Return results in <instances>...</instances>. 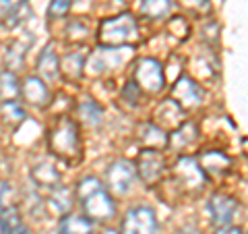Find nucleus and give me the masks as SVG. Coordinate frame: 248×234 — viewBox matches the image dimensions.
I'll return each mask as SVG.
<instances>
[{
  "label": "nucleus",
  "mask_w": 248,
  "mask_h": 234,
  "mask_svg": "<svg viewBox=\"0 0 248 234\" xmlns=\"http://www.w3.org/2000/svg\"><path fill=\"white\" fill-rule=\"evenodd\" d=\"M75 197L83 205L85 216L91 222H108L116 216V203L106 186L93 176H87L77 184Z\"/></svg>",
  "instance_id": "1"
},
{
  "label": "nucleus",
  "mask_w": 248,
  "mask_h": 234,
  "mask_svg": "<svg viewBox=\"0 0 248 234\" xmlns=\"http://www.w3.org/2000/svg\"><path fill=\"white\" fill-rule=\"evenodd\" d=\"M48 145H50V151L56 155L58 160L66 162V164L79 162L81 153H83L79 124L71 118H60L56 127L50 131Z\"/></svg>",
  "instance_id": "2"
},
{
  "label": "nucleus",
  "mask_w": 248,
  "mask_h": 234,
  "mask_svg": "<svg viewBox=\"0 0 248 234\" xmlns=\"http://www.w3.org/2000/svg\"><path fill=\"white\" fill-rule=\"evenodd\" d=\"M97 40L106 48H124L139 40V25L130 13H122L118 17L104 19L97 31Z\"/></svg>",
  "instance_id": "3"
},
{
  "label": "nucleus",
  "mask_w": 248,
  "mask_h": 234,
  "mask_svg": "<svg viewBox=\"0 0 248 234\" xmlns=\"http://www.w3.org/2000/svg\"><path fill=\"white\" fill-rule=\"evenodd\" d=\"M135 81L147 93H159L166 85L164 67L155 58H141L135 65Z\"/></svg>",
  "instance_id": "4"
},
{
  "label": "nucleus",
  "mask_w": 248,
  "mask_h": 234,
  "mask_svg": "<svg viewBox=\"0 0 248 234\" xmlns=\"http://www.w3.org/2000/svg\"><path fill=\"white\" fill-rule=\"evenodd\" d=\"M174 178L182 189L190 191V193H199L207 183V174L203 172V168L199 166V160L190 158V155H182V158L174 164Z\"/></svg>",
  "instance_id": "5"
},
{
  "label": "nucleus",
  "mask_w": 248,
  "mask_h": 234,
  "mask_svg": "<svg viewBox=\"0 0 248 234\" xmlns=\"http://www.w3.org/2000/svg\"><path fill=\"white\" fill-rule=\"evenodd\" d=\"M122 234H157V217L147 205L128 209L122 220Z\"/></svg>",
  "instance_id": "6"
},
{
  "label": "nucleus",
  "mask_w": 248,
  "mask_h": 234,
  "mask_svg": "<svg viewBox=\"0 0 248 234\" xmlns=\"http://www.w3.org/2000/svg\"><path fill=\"white\" fill-rule=\"evenodd\" d=\"M137 172L147 186H155L166 172V158L157 150H143L137 158Z\"/></svg>",
  "instance_id": "7"
},
{
  "label": "nucleus",
  "mask_w": 248,
  "mask_h": 234,
  "mask_svg": "<svg viewBox=\"0 0 248 234\" xmlns=\"http://www.w3.org/2000/svg\"><path fill=\"white\" fill-rule=\"evenodd\" d=\"M137 170L128 160H116L106 170V184L114 195H126L133 189Z\"/></svg>",
  "instance_id": "8"
},
{
  "label": "nucleus",
  "mask_w": 248,
  "mask_h": 234,
  "mask_svg": "<svg viewBox=\"0 0 248 234\" xmlns=\"http://www.w3.org/2000/svg\"><path fill=\"white\" fill-rule=\"evenodd\" d=\"M128 54H130V46H126V48H106V46H102L89 58V68H93L91 71L93 75L106 73L110 68H118L128 58Z\"/></svg>",
  "instance_id": "9"
},
{
  "label": "nucleus",
  "mask_w": 248,
  "mask_h": 234,
  "mask_svg": "<svg viewBox=\"0 0 248 234\" xmlns=\"http://www.w3.org/2000/svg\"><path fill=\"white\" fill-rule=\"evenodd\" d=\"M236 209H238V203L230 195L215 193V195H211V199H209V214H211V222L217 228L230 226L236 216Z\"/></svg>",
  "instance_id": "10"
},
{
  "label": "nucleus",
  "mask_w": 248,
  "mask_h": 234,
  "mask_svg": "<svg viewBox=\"0 0 248 234\" xmlns=\"http://www.w3.org/2000/svg\"><path fill=\"white\" fill-rule=\"evenodd\" d=\"M172 100L182 106V110H186V108H197L201 104V100H203V91H201V87L197 85L195 79H190V77L184 75L174 83Z\"/></svg>",
  "instance_id": "11"
},
{
  "label": "nucleus",
  "mask_w": 248,
  "mask_h": 234,
  "mask_svg": "<svg viewBox=\"0 0 248 234\" xmlns=\"http://www.w3.org/2000/svg\"><path fill=\"white\" fill-rule=\"evenodd\" d=\"M199 166L203 168V172L207 176H213V178H219V176H226L232 168V160L230 155H226L223 151H201L199 155Z\"/></svg>",
  "instance_id": "12"
},
{
  "label": "nucleus",
  "mask_w": 248,
  "mask_h": 234,
  "mask_svg": "<svg viewBox=\"0 0 248 234\" xmlns=\"http://www.w3.org/2000/svg\"><path fill=\"white\" fill-rule=\"evenodd\" d=\"M21 96L27 104L35 108H46L50 104V89L40 77H27L21 85Z\"/></svg>",
  "instance_id": "13"
},
{
  "label": "nucleus",
  "mask_w": 248,
  "mask_h": 234,
  "mask_svg": "<svg viewBox=\"0 0 248 234\" xmlns=\"http://www.w3.org/2000/svg\"><path fill=\"white\" fill-rule=\"evenodd\" d=\"M197 137H199L197 124L190 122V120H184L180 127L174 129L168 135V147L170 150H174V151H178V153H182L197 141Z\"/></svg>",
  "instance_id": "14"
},
{
  "label": "nucleus",
  "mask_w": 248,
  "mask_h": 234,
  "mask_svg": "<svg viewBox=\"0 0 248 234\" xmlns=\"http://www.w3.org/2000/svg\"><path fill=\"white\" fill-rule=\"evenodd\" d=\"M139 143L143 150H166L168 147V135L164 129H159L155 122H145L139 127Z\"/></svg>",
  "instance_id": "15"
},
{
  "label": "nucleus",
  "mask_w": 248,
  "mask_h": 234,
  "mask_svg": "<svg viewBox=\"0 0 248 234\" xmlns=\"http://www.w3.org/2000/svg\"><path fill=\"white\" fill-rule=\"evenodd\" d=\"M182 112L184 110L178 102H174V100H164V102L157 106V110H155V124H157L159 129H166V127L178 129L184 122Z\"/></svg>",
  "instance_id": "16"
},
{
  "label": "nucleus",
  "mask_w": 248,
  "mask_h": 234,
  "mask_svg": "<svg viewBox=\"0 0 248 234\" xmlns=\"http://www.w3.org/2000/svg\"><path fill=\"white\" fill-rule=\"evenodd\" d=\"M31 178L37 186L42 189H54V186L60 184V172L58 168L50 162H40L31 168Z\"/></svg>",
  "instance_id": "17"
},
{
  "label": "nucleus",
  "mask_w": 248,
  "mask_h": 234,
  "mask_svg": "<svg viewBox=\"0 0 248 234\" xmlns=\"http://www.w3.org/2000/svg\"><path fill=\"white\" fill-rule=\"evenodd\" d=\"M37 71L44 79H50L54 81L60 73V60H58V54H56V48H54V42H50L48 46L44 48V52L40 54L37 58Z\"/></svg>",
  "instance_id": "18"
},
{
  "label": "nucleus",
  "mask_w": 248,
  "mask_h": 234,
  "mask_svg": "<svg viewBox=\"0 0 248 234\" xmlns=\"http://www.w3.org/2000/svg\"><path fill=\"white\" fill-rule=\"evenodd\" d=\"M60 234H95V228H93V222L87 216H73L68 214L60 220L58 226Z\"/></svg>",
  "instance_id": "19"
},
{
  "label": "nucleus",
  "mask_w": 248,
  "mask_h": 234,
  "mask_svg": "<svg viewBox=\"0 0 248 234\" xmlns=\"http://www.w3.org/2000/svg\"><path fill=\"white\" fill-rule=\"evenodd\" d=\"M73 195H75L73 189H68L64 184H58L52 189L48 203L58 216H68V212H71V207H73V201H75Z\"/></svg>",
  "instance_id": "20"
},
{
  "label": "nucleus",
  "mask_w": 248,
  "mask_h": 234,
  "mask_svg": "<svg viewBox=\"0 0 248 234\" xmlns=\"http://www.w3.org/2000/svg\"><path fill=\"white\" fill-rule=\"evenodd\" d=\"M83 68H85V56L81 52H68L60 58V73L68 81L81 79Z\"/></svg>",
  "instance_id": "21"
},
{
  "label": "nucleus",
  "mask_w": 248,
  "mask_h": 234,
  "mask_svg": "<svg viewBox=\"0 0 248 234\" xmlns=\"http://www.w3.org/2000/svg\"><path fill=\"white\" fill-rule=\"evenodd\" d=\"M27 50H29V44L21 42V40L11 42L9 48H6V52H4V67L13 73L21 71L23 62H25V56H27Z\"/></svg>",
  "instance_id": "22"
},
{
  "label": "nucleus",
  "mask_w": 248,
  "mask_h": 234,
  "mask_svg": "<svg viewBox=\"0 0 248 234\" xmlns=\"http://www.w3.org/2000/svg\"><path fill=\"white\" fill-rule=\"evenodd\" d=\"M170 11H172V0H143L141 6H139L141 17L151 21L164 19Z\"/></svg>",
  "instance_id": "23"
},
{
  "label": "nucleus",
  "mask_w": 248,
  "mask_h": 234,
  "mask_svg": "<svg viewBox=\"0 0 248 234\" xmlns=\"http://www.w3.org/2000/svg\"><path fill=\"white\" fill-rule=\"evenodd\" d=\"M77 112H79V118L87 124V127H97L99 122H102V108L97 106V102H93V100H83L77 108Z\"/></svg>",
  "instance_id": "24"
},
{
  "label": "nucleus",
  "mask_w": 248,
  "mask_h": 234,
  "mask_svg": "<svg viewBox=\"0 0 248 234\" xmlns=\"http://www.w3.org/2000/svg\"><path fill=\"white\" fill-rule=\"evenodd\" d=\"M21 93V87H19V79H17V73L13 71H2L0 73V96L4 98V102H11Z\"/></svg>",
  "instance_id": "25"
},
{
  "label": "nucleus",
  "mask_w": 248,
  "mask_h": 234,
  "mask_svg": "<svg viewBox=\"0 0 248 234\" xmlns=\"http://www.w3.org/2000/svg\"><path fill=\"white\" fill-rule=\"evenodd\" d=\"M21 224L23 222H21V214L17 205H11L0 212V230H2V234H13Z\"/></svg>",
  "instance_id": "26"
},
{
  "label": "nucleus",
  "mask_w": 248,
  "mask_h": 234,
  "mask_svg": "<svg viewBox=\"0 0 248 234\" xmlns=\"http://www.w3.org/2000/svg\"><path fill=\"white\" fill-rule=\"evenodd\" d=\"M0 114H2L4 122L9 124H19L23 118H25V112H23V108L19 102H15V100H11V102H2V106H0Z\"/></svg>",
  "instance_id": "27"
},
{
  "label": "nucleus",
  "mask_w": 248,
  "mask_h": 234,
  "mask_svg": "<svg viewBox=\"0 0 248 234\" xmlns=\"http://www.w3.org/2000/svg\"><path fill=\"white\" fill-rule=\"evenodd\" d=\"M66 35H68V40H75V42H85L87 40V35H89V27L85 25V23L81 19H75L68 23V27H66Z\"/></svg>",
  "instance_id": "28"
},
{
  "label": "nucleus",
  "mask_w": 248,
  "mask_h": 234,
  "mask_svg": "<svg viewBox=\"0 0 248 234\" xmlns=\"http://www.w3.org/2000/svg\"><path fill=\"white\" fill-rule=\"evenodd\" d=\"M27 0H0V23H6Z\"/></svg>",
  "instance_id": "29"
},
{
  "label": "nucleus",
  "mask_w": 248,
  "mask_h": 234,
  "mask_svg": "<svg viewBox=\"0 0 248 234\" xmlns=\"http://www.w3.org/2000/svg\"><path fill=\"white\" fill-rule=\"evenodd\" d=\"M71 6H73L71 0H52L50 9H48V17L50 19H62V17H66L68 11H71Z\"/></svg>",
  "instance_id": "30"
},
{
  "label": "nucleus",
  "mask_w": 248,
  "mask_h": 234,
  "mask_svg": "<svg viewBox=\"0 0 248 234\" xmlns=\"http://www.w3.org/2000/svg\"><path fill=\"white\" fill-rule=\"evenodd\" d=\"M168 29L172 31V33L178 37V40H184V37L190 33V25H188V21H186L184 17H174L172 21H170Z\"/></svg>",
  "instance_id": "31"
},
{
  "label": "nucleus",
  "mask_w": 248,
  "mask_h": 234,
  "mask_svg": "<svg viewBox=\"0 0 248 234\" xmlns=\"http://www.w3.org/2000/svg\"><path fill=\"white\" fill-rule=\"evenodd\" d=\"M122 98L126 100L128 104H133V106H137L139 102H141V87L137 85V81H128L126 85H124Z\"/></svg>",
  "instance_id": "32"
},
{
  "label": "nucleus",
  "mask_w": 248,
  "mask_h": 234,
  "mask_svg": "<svg viewBox=\"0 0 248 234\" xmlns=\"http://www.w3.org/2000/svg\"><path fill=\"white\" fill-rule=\"evenodd\" d=\"M29 15H31V9H29V2H25V4H23V6H21V9H19L17 13H15V15H13V17H11L9 21H6V23H4V25H6V27H9V29H13V27H17V25H21V23H23V21H27V17H29Z\"/></svg>",
  "instance_id": "33"
},
{
  "label": "nucleus",
  "mask_w": 248,
  "mask_h": 234,
  "mask_svg": "<svg viewBox=\"0 0 248 234\" xmlns=\"http://www.w3.org/2000/svg\"><path fill=\"white\" fill-rule=\"evenodd\" d=\"M11 205H15L13 203V186L9 183L0 181V212L6 207H11Z\"/></svg>",
  "instance_id": "34"
},
{
  "label": "nucleus",
  "mask_w": 248,
  "mask_h": 234,
  "mask_svg": "<svg viewBox=\"0 0 248 234\" xmlns=\"http://www.w3.org/2000/svg\"><path fill=\"white\" fill-rule=\"evenodd\" d=\"M217 234H244L240 228H236V226H226V228H219L217 230Z\"/></svg>",
  "instance_id": "35"
},
{
  "label": "nucleus",
  "mask_w": 248,
  "mask_h": 234,
  "mask_svg": "<svg viewBox=\"0 0 248 234\" xmlns=\"http://www.w3.org/2000/svg\"><path fill=\"white\" fill-rule=\"evenodd\" d=\"M13 234H29V230H27V228H25V226H23V224H21V226H19V228H17V230H15Z\"/></svg>",
  "instance_id": "36"
},
{
  "label": "nucleus",
  "mask_w": 248,
  "mask_h": 234,
  "mask_svg": "<svg viewBox=\"0 0 248 234\" xmlns=\"http://www.w3.org/2000/svg\"><path fill=\"white\" fill-rule=\"evenodd\" d=\"M180 234H197V232H195V230H190V228H184Z\"/></svg>",
  "instance_id": "37"
},
{
  "label": "nucleus",
  "mask_w": 248,
  "mask_h": 234,
  "mask_svg": "<svg viewBox=\"0 0 248 234\" xmlns=\"http://www.w3.org/2000/svg\"><path fill=\"white\" fill-rule=\"evenodd\" d=\"M102 234H120V232H116V230H110V228H108V230H104Z\"/></svg>",
  "instance_id": "38"
}]
</instances>
